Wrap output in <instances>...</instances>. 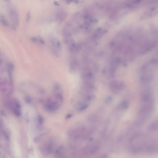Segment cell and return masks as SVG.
Segmentation results:
<instances>
[{"instance_id":"ac0fdd59","label":"cell","mask_w":158,"mask_h":158,"mask_svg":"<svg viewBox=\"0 0 158 158\" xmlns=\"http://www.w3.org/2000/svg\"><path fill=\"white\" fill-rule=\"evenodd\" d=\"M45 121V118L42 115L40 114L38 115L37 117V121L39 126H42L44 124Z\"/></svg>"},{"instance_id":"cb8c5ba5","label":"cell","mask_w":158,"mask_h":158,"mask_svg":"<svg viewBox=\"0 0 158 158\" xmlns=\"http://www.w3.org/2000/svg\"><path fill=\"white\" fill-rule=\"evenodd\" d=\"M38 43L42 45H44L45 44V41L41 37H38Z\"/></svg>"},{"instance_id":"d6986e66","label":"cell","mask_w":158,"mask_h":158,"mask_svg":"<svg viewBox=\"0 0 158 158\" xmlns=\"http://www.w3.org/2000/svg\"><path fill=\"white\" fill-rule=\"evenodd\" d=\"M97 115L94 114L90 115L88 117V120L93 122L97 121L99 119V117Z\"/></svg>"},{"instance_id":"44dd1931","label":"cell","mask_w":158,"mask_h":158,"mask_svg":"<svg viewBox=\"0 0 158 158\" xmlns=\"http://www.w3.org/2000/svg\"><path fill=\"white\" fill-rule=\"evenodd\" d=\"M31 17V11H28L26 13V21L28 23L30 20Z\"/></svg>"},{"instance_id":"484cf974","label":"cell","mask_w":158,"mask_h":158,"mask_svg":"<svg viewBox=\"0 0 158 158\" xmlns=\"http://www.w3.org/2000/svg\"><path fill=\"white\" fill-rule=\"evenodd\" d=\"M53 3L56 6H59V2L57 1H54Z\"/></svg>"},{"instance_id":"7c38bea8","label":"cell","mask_w":158,"mask_h":158,"mask_svg":"<svg viewBox=\"0 0 158 158\" xmlns=\"http://www.w3.org/2000/svg\"><path fill=\"white\" fill-rule=\"evenodd\" d=\"M88 107V105L82 101H78L74 104L75 109L79 112H82L86 110Z\"/></svg>"},{"instance_id":"30bf717a","label":"cell","mask_w":158,"mask_h":158,"mask_svg":"<svg viewBox=\"0 0 158 158\" xmlns=\"http://www.w3.org/2000/svg\"><path fill=\"white\" fill-rule=\"evenodd\" d=\"M14 67V65L12 62H8L6 63V68L9 80L11 84L13 85V73Z\"/></svg>"},{"instance_id":"2e32d148","label":"cell","mask_w":158,"mask_h":158,"mask_svg":"<svg viewBox=\"0 0 158 158\" xmlns=\"http://www.w3.org/2000/svg\"><path fill=\"white\" fill-rule=\"evenodd\" d=\"M0 21L1 23L5 27H9V24L5 16L3 14L0 15Z\"/></svg>"},{"instance_id":"9a60e30c","label":"cell","mask_w":158,"mask_h":158,"mask_svg":"<svg viewBox=\"0 0 158 158\" xmlns=\"http://www.w3.org/2000/svg\"><path fill=\"white\" fill-rule=\"evenodd\" d=\"M129 106V104L128 102L127 101L123 100L120 103L118 109L119 110L125 111L128 109Z\"/></svg>"},{"instance_id":"603a6c76","label":"cell","mask_w":158,"mask_h":158,"mask_svg":"<svg viewBox=\"0 0 158 158\" xmlns=\"http://www.w3.org/2000/svg\"><path fill=\"white\" fill-rule=\"evenodd\" d=\"M30 40L33 43H37L38 42V38L35 37H31Z\"/></svg>"},{"instance_id":"ba28073f","label":"cell","mask_w":158,"mask_h":158,"mask_svg":"<svg viewBox=\"0 0 158 158\" xmlns=\"http://www.w3.org/2000/svg\"><path fill=\"white\" fill-rule=\"evenodd\" d=\"M55 145V142L53 140L49 139L41 146V151L44 155H49L53 151Z\"/></svg>"},{"instance_id":"8992f818","label":"cell","mask_w":158,"mask_h":158,"mask_svg":"<svg viewBox=\"0 0 158 158\" xmlns=\"http://www.w3.org/2000/svg\"><path fill=\"white\" fill-rule=\"evenodd\" d=\"M48 41L52 54L55 57H59L61 55L62 50L60 41L58 38L54 36L50 37Z\"/></svg>"},{"instance_id":"ffe728a7","label":"cell","mask_w":158,"mask_h":158,"mask_svg":"<svg viewBox=\"0 0 158 158\" xmlns=\"http://www.w3.org/2000/svg\"><path fill=\"white\" fill-rule=\"evenodd\" d=\"M24 100L26 103L29 105L32 104L34 101L33 98L29 95H25L24 97Z\"/></svg>"},{"instance_id":"4fadbf2b","label":"cell","mask_w":158,"mask_h":158,"mask_svg":"<svg viewBox=\"0 0 158 158\" xmlns=\"http://www.w3.org/2000/svg\"><path fill=\"white\" fill-rule=\"evenodd\" d=\"M82 88L84 92L89 93L95 90V87L94 83L83 82Z\"/></svg>"},{"instance_id":"3957f363","label":"cell","mask_w":158,"mask_h":158,"mask_svg":"<svg viewBox=\"0 0 158 158\" xmlns=\"http://www.w3.org/2000/svg\"><path fill=\"white\" fill-rule=\"evenodd\" d=\"M5 106L16 117L21 116L22 113V107L19 101L16 98L5 97L4 99Z\"/></svg>"},{"instance_id":"7a4b0ae2","label":"cell","mask_w":158,"mask_h":158,"mask_svg":"<svg viewBox=\"0 0 158 158\" xmlns=\"http://www.w3.org/2000/svg\"><path fill=\"white\" fill-rule=\"evenodd\" d=\"M141 105L136 121L142 126L150 118L155 110V99L154 95L145 93L140 95Z\"/></svg>"},{"instance_id":"7402d4cb","label":"cell","mask_w":158,"mask_h":158,"mask_svg":"<svg viewBox=\"0 0 158 158\" xmlns=\"http://www.w3.org/2000/svg\"><path fill=\"white\" fill-rule=\"evenodd\" d=\"M113 99V97L111 96H108L104 100L105 103L108 104L112 102Z\"/></svg>"},{"instance_id":"52a82bcc","label":"cell","mask_w":158,"mask_h":158,"mask_svg":"<svg viewBox=\"0 0 158 158\" xmlns=\"http://www.w3.org/2000/svg\"><path fill=\"white\" fill-rule=\"evenodd\" d=\"M0 88L1 92L5 97L10 96L14 90V85L11 84L9 80L5 78L1 80Z\"/></svg>"},{"instance_id":"5b68a950","label":"cell","mask_w":158,"mask_h":158,"mask_svg":"<svg viewBox=\"0 0 158 158\" xmlns=\"http://www.w3.org/2000/svg\"><path fill=\"white\" fill-rule=\"evenodd\" d=\"M8 12L11 22L12 29L16 30L19 23V18L18 13L13 4L10 1H7Z\"/></svg>"},{"instance_id":"e0dca14e","label":"cell","mask_w":158,"mask_h":158,"mask_svg":"<svg viewBox=\"0 0 158 158\" xmlns=\"http://www.w3.org/2000/svg\"><path fill=\"white\" fill-rule=\"evenodd\" d=\"M82 97L84 101L90 102L93 100L95 98V96L93 95L89 94V93L83 94L82 95Z\"/></svg>"},{"instance_id":"5bb4252c","label":"cell","mask_w":158,"mask_h":158,"mask_svg":"<svg viewBox=\"0 0 158 158\" xmlns=\"http://www.w3.org/2000/svg\"><path fill=\"white\" fill-rule=\"evenodd\" d=\"M66 13L62 9L57 10L55 15L56 20L60 22L63 21L66 18Z\"/></svg>"},{"instance_id":"6da1fadb","label":"cell","mask_w":158,"mask_h":158,"mask_svg":"<svg viewBox=\"0 0 158 158\" xmlns=\"http://www.w3.org/2000/svg\"><path fill=\"white\" fill-rule=\"evenodd\" d=\"M129 150L135 155L158 153V134L152 135L137 131L130 139Z\"/></svg>"},{"instance_id":"8fae6325","label":"cell","mask_w":158,"mask_h":158,"mask_svg":"<svg viewBox=\"0 0 158 158\" xmlns=\"http://www.w3.org/2000/svg\"><path fill=\"white\" fill-rule=\"evenodd\" d=\"M147 130L149 133H155L158 132V118L149 125Z\"/></svg>"},{"instance_id":"d4e9b609","label":"cell","mask_w":158,"mask_h":158,"mask_svg":"<svg viewBox=\"0 0 158 158\" xmlns=\"http://www.w3.org/2000/svg\"><path fill=\"white\" fill-rule=\"evenodd\" d=\"M72 117V114H68L66 116L65 118L66 119H69L71 118Z\"/></svg>"},{"instance_id":"277c9868","label":"cell","mask_w":158,"mask_h":158,"mask_svg":"<svg viewBox=\"0 0 158 158\" xmlns=\"http://www.w3.org/2000/svg\"><path fill=\"white\" fill-rule=\"evenodd\" d=\"M62 103L52 96L47 99L44 102L43 108L46 112L53 113L60 109Z\"/></svg>"},{"instance_id":"9c48e42d","label":"cell","mask_w":158,"mask_h":158,"mask_svg":"<svg viewBox=\"0 0 158 158\" xmlns=\"http://www.w3.org/2000/svg\"><path fill=\"white\" fill-rule=\"evenodd\" d=\"M125 86V84L123 82H118L117 81H112L110 84V88L111 91L117 94L124 90Z\"/></svg>"}]
</instances>
